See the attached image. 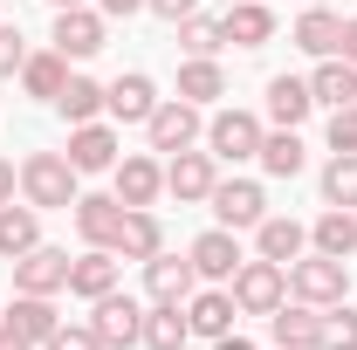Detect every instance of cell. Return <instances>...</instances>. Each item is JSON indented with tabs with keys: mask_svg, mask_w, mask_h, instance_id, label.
Returning a JSON list of instances; mask_svg holds the SVG:
<instances>
[{
	"mask_svg": "<svg viewBox=\"0 0 357 350\" xmlns=\"http://www.w3.org/2000/svg\"><path fill=\"white\" fill-rule=\"evenodd\" d=\"M76 165L62 158V151H28L21 158V199L35 206V213H69L83 192H76Z\"/></svg>",
	"mask_w": 357,
	"mask_h": 350,
	"instance_id": "obj_1",
	"label": "cell"
},
{
	"mask_svg": "<svg viewBox=\"0 0 357 350\" xmlns=\"http://www.w3.org/2000/svg\"><path fill=\"white\" fill-rule=\"evenodd\" d=\"M227 289H234V309H241V316H275V309L289 303V268L255 254V261L234 268V282H227Z\"/></svg>",
	"mask_w": 357,
	"mask_h": 350,
	"instance_id": "obj_2",
	"label": "cell"
},
{
	"mask_svg": "<svg viewBox=\"0 0 357 350\" xmlns=\"http://www.w3.org/2000/svg\"><path fill=\"white\" fill-rule=\"evenodd\" d=\"M289 296H296V303H316V309H337L351 296V261H330V254L289 261Z\"/></svg>",
	"mask_w": 357,
	"mask_h": 350,
	"instance_id": "obj_3",
	"label": "cell"
},
{
	"mask_svg": "<svg viewBox=\"0 0 357 350\" xmlns=\"http://www.w3.org/2000/svg\"><path fill=\"white\" fill-rule=\"evenodd\" d=\"M144 137H151V151H192L199 137H206V117H199V103H185V96H165L158 110H151V124H144Z\"/></svg>",
	"mask_w": 357,
	"mask_h": 350,
	"instance_id": "obj_4",
	"label": "cell"
},
{
	"mask_svg": "<svg viewBox=\"0 0 357 350\" xmlns=\"http://www.w3.org/2000/svg\"><path fill=\"white\" fill-rule=\"evenodd\" d=\"M89 330L103 337V350H131L137 337H144V303L124 296V289H110V296L89 303Z\"/></svg>",
	"mask_w": 357,
	"mask_h": 350,
	"instance_id": "obj_5",
	"label": "cell"
},
{
	"mask_svg": "<svg viewBox=\"0 0 357 350\" xmlns=\"http://www.w3.org/2000/svg\"><path fill=\"white\" fill-rule=\"evenodd\" d=\"M206 151L227 158V165L255 158V151H261V117H255V110H213V117H206Z\"/></svg>",
	"mask_w": 357,
	"mask_h": 350,
	"instance_id": "obj_6",
	"label": "cell"
},
{
	"mask_svg": "<svg viewBox=\"0 0 357 350\" xmlns=\"http://www.w3.org/2000/svg\"><path fill=\"white\" fill-rule=\"evenodd\" d=\"M213 185H220V158H213V151H172V158H165V192H172L178 206L213 199Z\"/></svg>",
	"mask_w": 357,
	"mask_h": 350,
	"instance_id": "obj_7",
	"label": "cell"
},
{
	"mask_svg": "<svg viewBox=\"0 0 357 350\" xmlns=\"http://www.w3.org/2000/svg\"><path fill=\"white\" fill-rule=\"evenodd\" d=\"M206 206H213V220H220V227H234V234H241V227H261V220H268V192L255 185V178H220Z\"/></svg>",
	"mask_w": 357,
	"mask_h": 350,
	"instance_id": "obj_8",
	"label": "cell"
},
{
	"mask_svg": "<svg viewBox=\"0 0 357 350\" xmlns=\"http://www.w3.org/2000/svg\"><path fill=\"white\" fill-rule=\"evenodd\" d=\"M165 96H158V83L144 76V69H131V76H117V83H103V110L117 117V124H151V110H158Z\"/></svg>",
	"mask_w": 357,
	"mask_h": 350,
	"instance_id": "obj_9",
	"label": "cell"
},
{
	"mask_svg": "<svg viewBox=\"0 0 357 350\" xmlns=\"http://www.w3.org/2000/svg\"><path fill=\"white\" fill-rule=\"evenodd\" d=\"M103 14L96 7H55V48L69 55V62H89L96 48H103Z\"/></svg>",
	"mask_w": 357,
	"mask_h": 350,
	"instance_id": "obj_10",
	"label": "cell"
},
{
	"mask_svg": "<svg viewBox=\"0 0 357 350\" xmlns=\"http://www.w3.org/2000/svg\"><path fill=\"white\" fill-rule=\"evenodd\" d=\"M14 289L21 296H62L69 289V254L62 248H28L14 261Z\"/></svg>",
	"mask_w": 357,
	"mask_h": 350,
	"instance_id": "obj_11",
	"label": "cell"
},
{
	"mask_svg": "<svg viewBox=\"0 0 357 350\" xmlns=\"http://www.w3.org/2000/svg\"><path fill=\"white\" fill-rule=\"evenodd\" d=\"M110 178H117L110 192H117L124 206H151V199L165 192V165H158L151 151H131V158H117V165H110Z\"/></svg>",
	"mask_w": 357,
	"mask_h": 350,
	"instance_id": "obj_12",
	"label": "cell"
},
{
	"mask_svg": "<svg viewBox=\"0 0 357 350\" xmlns=\"http://www.w3.org/2000/svg\"><path fill=\"white\" fill-rule=\"evenodd\" d=\"M144 289H151V303H185L192 289H199V268H192V254H151L144 261Z\"/></svg>",
	"mask_w": 357,
	"mask_h": 350,
	"instance_id": "obj_13",
	"label": "cell"
},
{
	"mask_svg": "<svg viewBox=\"0 0 357 350\" xmlns=\"http://www.w3.org/2000/svg\"><path fill=\"white\" fill-rule=\"evenodd\" d=\"M185 254H192V268H199V282H234V268L248 261L241 241H234V227H206Z\"/></svg>",
	"mask_w": 357,
	"mask_h": 350,
	"instance_id": "obj_14",
	"label": "cell"
},
{
	"mask_svg": "<svg viewBox=\"0 0 357 350\" xmlns=\"http://www.w3.org/2000/svg\"><path fill=\"white\" fill-rule=\"evenodd\" d=\"M268 337H275V350H316L323 344V309L316 303H282L268 316Z\"/></svg>",
	"mask_w": 357,
	"mask_h": 350,
	"instance_id": "obj_15",
	"label": "cell"
},
{
	"mask_svg": "<svg viewBox=\"0 0 357 350\" xmlns=\"http://www.w3.org/2000/svg\"><path fill=\"white\" fill-rule=\"evenodd\" d=\"M158 248H165V227H158V213H151V206H124V227H117L110 254H117V261H151Z\"/></svg>",
	"mask_w": 357,
	"mask_h": 350,
	"instance_id": "obj_16",
	"label": "cell"
},
{
	"mask_svg": "<svg viewBox=\"0 0 357 350\" xmlns=\"http://www.w3.org/2000/svg\"><path fill=\"white\" fill-rule=\"evenodd\" d=\"M76 172H110L117 165V131L96 117V124H69V151H62Z\"/></svg>",
	"mask_w": 357,
	"mask_h": 350,
	"instance_id": "obj_17",
	"label": "cell"
},
{
	"mask_svg": "<svg viewBox=\"0 0 357 350\" xmlns=\"http://www.w3.org/2000/svg\"><path fill=\"white\" fill-rule=\"evenodd\" d=\"M69 213H76V234H83L89 248H110L117 227H124V199H117V192H83Z\"/></svg>",
	"mask_w": 357,
	"mask_h": 350,
	"instance_id": "obj_18",
	"label": "cell"
},
{
	"mask_svg": "<svg viewBox=\"0 0 357 350\" xmlns=\"http://www.w3.org/2000/svg\"><path fill=\"white\" fill-rule=\"evenodd\" d=\"M234 316H241V309H234V289H220V282L185 296V323H192V337H206V344L234 330Z\"/></svg>",
	"mask_w": 357,
	"mask_h": 350,
	"instance_id": "obj_19",
	"label": "cell"
},
{
	"mask_svg": "<svg viewBox=\"0 0 357 350\" xmlns=\"http://www.w3.org/2000/svg\"><path fill=\"white\" fill-rule=\"evenodd\" d=\"M303 248H310V227L303 220H289V213H268L261 227H255V254L261 261H303Z\"/></svg>",
	"mask_w": 357,
	"mask_h": 350,
	"instance_id": "obj_20",
	"label": "cell"
},
{
	"mask_svg": "<svg viewBox=\"0 0 357 350\" xmlns=\"http://www.w3.org/2000/svg\"><path fill=\"white\" fill-rule=\"evenodd\" d=\"M220 35L234 48H261V42H275V7L268 0H234L220 14Z\"/></svg>",
	"mask_w": 357,
	"mask_h": 350,
	"instance_id": "obj_21",
	"label": "cell"
},
{
	"mask_svg": "<svg viewBox=\"0 0 357 350\" xmlns=\"http://www.w3.org/2000/svg\"><path fill=\"white\" fill-rule=\"evenodd\" d=\"M310 110H316L310 76H275V83H268V124H275V131H296Z\"/></svg>",
	"mask_w": 357,
	"mask_h": 350,
	"instance_id": "obj_22",
	"label": "cell"
},
{
	"mask_svg": "<svg viewBox=\"0 0 357 350\" xmlns=\"http://www.w3.org/2000/svg\"><path fill=\"white\" fill-rule=\"evenodd\" d=\"M110 289H117V254H110V248H89V254L69 261V296L96 303V296H110Z\"/></svg>",
	"mask_w": 357,
	"mask_h": 350,
	"instance_id": "obj_23",
	"label": "cell"
},
{
	"mask_svg": "<svg viewBox=\"0 0 357 350\" xmlns=\"http://www.w3.org/2000/svg\"><path fill=\"white\" fill-rule=\"evenodd\" d=\"M310 248L330 254V261H351L357 254V213L351 206H323V220L310 227Z\"/></svg>",
	"mask_w": 357,
	"mask_h": 350,
	"instance_id": "obj_24",
	"label": "cell"
},
{
	"mask_svg": "<svg viewBox=\"0 0 357 350\" xmlns=\"http://www.w3.org/2000/svg\"><path fill=\"white\" fill-rule=\"evenodd\" d=\"M28 248H42V213H35L28 199H21V206L7 199V206H0V261H21Z\"/></svg>",
	"mask_w": 357,
	"mask_h": 350,
	"instance_id": "obj_25",
	"label": "cell"
},
{
	"mask_svg": "<svg viewBox=\"0 0 357 350\" xmlns=\"http://www.w3.org/2000/svg\"><path fill=\"white\" fill-rule=\"evenodd\" d=\"M296 48L303 55H337L344 48V14H330V7H303V21H296Z\"/></svg>",
	"mask_w": 357,
	"mask_h": 350,
	"instance_id": "obj_26",
	"label": "cell"
},
{
	"mask_svg": "<svg viewBox=\"0 0 357 350\" xmlns=\"http://www.w3.org/2000/svg\"><path fill=\"white\" fill-rule=\"evenodd\" d=\"M7 323H14V330H21L35 350H42L48 337L62 330V316H55V296H21V289H14V309H7Z\"/></svg>",
	"mask_w": 357,
	"mask_h": 350,
	"instance_id": "obj_27",
	"label": "cell"
},
{
	"mask_svg": "<svg viewBox=\"0 0 357 350\" xmlns=\"http://www.w3.org/2000/svg\"><path fill=\"white\" fill-rule=\"evenodd\" d=\"M185 337H192L185 303H151V309H144V337H137L144 350H185Z\"/></svg>",
	"mask_w": 357,
	"mask_h": 350,
	"instance_id": "obj_28",
	"label": "cell"
},
{
	"mask_svg": "<svg viewBox=\"0 0 357 350\" xmlns=\"http://www.w3.org/2000/svg\"><path fill=\"white\" fill-rule=\"evenodd\" d=\"M62 83H69V55H62V48H42V55H28V62H21V89H28V96L55 103Z\"/></svg>",
	"mask_w": 357,
	"mask_h": 350,
	"instance_id": "obj_29",
	"label": "cell"
},
{
	"mask_svg": "<svg viewBox=\"0 0 357 350\" xmlns=\"http://www.w3.org/2000/svg\"><path fill=\"white\" fill-rule=\"evenodd\" d=\"M310 96L316 103H330V110H344V103H357V69L344 62V55H323L310 76Z\"/></svg>",
	"mask_w": 357,
	"mask_h": 350,
	"instance_id": "obj_30",
	"label": "cell"
},
{
	"mask_svg": "<svg viewBox=\"0 0 357 350\" xmlns=\"http://www.w3.org/2000/svg\"><path fill=\"white\" fill-rule=\"evenodd\" d=\"M255 158H261L268 178H296L303 165H310V151H303L296 131H261V151H255Z\"/></svg>",
	"mask_w": 357,
	"mask_h": 350,
	"instance_id": "obj_31",
	"label": "cell"
},
{
	"mask_svg": "<svg viewBox=\"0 0 357 350\" xmlns=\"http://www.w3.org/2000/svg\"><path fill=\"white\" fill-rule=\"evenodd\" d=\"M178 96H185V103H213V96H227L220 62H213V55H185V62H178Z\"/></svg>",
	"mask_w": 357,
	"mask_h": 350,
	"instance_id": "obj_32",
	"label": "cell"
},
{
	"mask_svg": "<svg viewBox=\"0 0 357 350\" xmlns=\"http://www.w3.org/2000/svg\"><path fill=\"white\" fill-rule=\"evenodd\" d=\"M55 110H62L69 124H96V117H103V83H96V76H69L62 96H55Z\"/></svg>",
	"mask_w": 357,
	"mask_h": 350,
	"instance_id": "obj_33",
	"label": "cell"
},
{
	"mask_svg": "<svg viewBox=\"0 0 357 350\" xmlns=\"http://www.w3.org/2000/svg\"><path fill=\"white\" fill-rule=\"evenodd\" d=\"M323 206H351L357 213V151H330V165H323Z\"/></svg>",
	"mask_w": 357,
	"mask_h": 350,
	"instance_id": "obj_34",
	"label": "cell"
},
{
	"mask_svg": "<svg viewBox=\"0 0 357 350\" xmlns=\"http://www.w3.org/2000/svg\"><path fill=\"white\" fill-rule=\"evenodd\" d=\"M178 48H185V55H220L227 48L220 14H185V21H178Z\"/></svg>",
	"mask_w": 357,
	"mask_h": 350,
	"instance_id": "obj_35",
	"label": "cell"
},
{
	"mask_svg": "<svg viewBox=\"0 0 357 350\" xmlns=\"http://www.w3.org/2000/svg\"><path fill=\"white\" fill-rule=\"evenodd\" d=\"M316 350H357V309L351 303L323 309V344H316Z\"/></svg>",
	"mask_w": 357,
	"mask_h": 350,
	"instance_id": "obj_36",
	"label": "cell"
},
{
	"mask_svg": "<svg viewBox=\"0 0 357 350\" xmlns=\"http://www.w3.org/2000/svg\"><path fill=\"white\" fill-rule=\"evenodd\" d=\"M330 151H357V103H344V110H330Z\"/></svg>",
	"mask_w": 357,
	"mask_h": 350,
	"instance_id": "obj_37",
	"label": "cell"
},
{
	"mask_svg": "<svg viewBox=\"0 0 357 350\" xmlns=\"http://www.w3.org/2000/svg\"><path fill=\"white\" fill-rule=\"evenodd\" d=\"M42 350H103V337H96L89 323H62V330H55Z\"/></svg>",
	"mask_w": 357,
	"mask_h": 350,
	"instance_id": "obj_38",
	"label": "cell"
},
{
	"mask_svg": "<svg viewBox=\"0 0 357 350\" xmlns=\"http://www.w3.org/2000/svg\"><path fill=\"white\" fill-rule=\"evenodd\" d=\"M21 62H28L21 28H7V21H0V83H7V76H21Z\"/></svg>",
	"mask_w": 357,
	"mask_h": 350,
	"instance_id": "obj_39",
	"label": "cell"
},
{
	"mask_svg": "<svg viewBox=\"0 0 357 350\" xmlns=\"http://www.w3.org/2000/svg\"><path fill=\"white\" fill-rule=\"evenodd\" d=\"M144 7H151V14H158V21H185V14H199V0H144Z\"/></svg>",
	"mask_w": 357,
	"mask_h": 350,
	"instance_id": "obj_40",
	"label": "cell"
},
{
	"mask_svg": "<svg viewBox=\"0 0 357 350\" xmlns=\"http://www.w3.org/2000/svg\"><path fill=\"white\" fill-rule=\"evenodd\" d=\"M137 7H144V0H96V14H103V21H131Z\"/></svg>",
	"mask_w": 357,
	"mask_h": 350,
	"instance_id": "obj_41",
	"label": "cell"
},
{
	"mask_svg": "<svg viewBox=\"0 0 357 350\" xmlns=\"http://www.w3.org/2000/svg\"><path fill=\"white\" fill-rule=\"evenodd\" d=\"M0 350H35V344H28V337H21V330H14V323L0 316Z\"/></svg>",
	"mask_w": 357,
	"mask_h": 350,
	"instance_id": "obj_42",
	"label": "cell"
},
{
	"mask_svg": "<svg viewBox=\"0 0 357 350\" xmlns=\"http://www.w3.org/2000/svg\"><path fill=\"white\" fill-rule=\"evenodd\" d=\"M337 55H344V62H351V69H357V14H351V21H344V48H337Z\"/></svg>",
	"mask_w": 357,
	"mask_h": 350,
	"instance_id": "obj_43",
	"label": "cell"
},
{
	"mask_svg": "<svg viewBox=\"0 0 357 350\" xmlns=\"http://www.w3.org/2000/svg\"><path fill=\"white\" fill-rule=\"evenodd\" d=\"M14 185H21V172H14V165H7V158H0V206H7V199H14Z\"/></svg>",
	"mask_w": 357,
	"mask_h": 350,
	"instance_id": "obj_44",
	"label": "cell"
},
{
	"mask_svg": "<svg viewBox=\"0 0 357 350\" xmlns=\"http://www.w3.org/2000/svg\"><path fill=\"white\" fill-rule=\"evenodd\" d=\"M213 350H255V344H248V337H234V330H227V337H213Z\"/></svg>",
	"mask_w": 357,
	"mask_h": 350,
	"instance_id": "obj_45",
	"label": "cell"
},
{
	"mask_svg": "<svg viewBox=\"0 0 357 350\" xmlns=\"http://www.w3.org/2000/svg\"><path fill=\"white\" fill-rule=\"evenodd\" d=\"M48 7H89V0H48Z\"/></svg>",
	"mask_w": 357,
	"mask_h": 350,
	"instance_id": "obj_46",
	"label": "cell"
},
{
	"mask_svg": "<svg viewBox=\"0 0 357 350\" xmlns=\"http://www.w3.org/2000/svg\"><path fill=\"white\" fill-rule=\"evenodd\" d=\"M303 7H330V0H303Z\"/></svg>",
	"mask_w": 357,
	"mask_h": 350,
	"instance_id": "obj_47",
	"label": "cell"
}]
</instances>
